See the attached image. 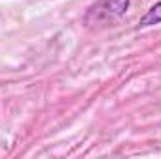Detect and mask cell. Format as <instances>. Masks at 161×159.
<instances>
[{
	"label": "cell",
	"mask_w": 161,
	"mask_h": 159,
	"mask_svg": "<svg viewBox=\"0 0 161 159\" xmlns=\"http://www.w3.org/2000/svg\"><path fill=\"white\" fill-rule=\"evenodd\" d=\"M129 8V0H97L94 6L88 8L84 15V25L88 28H101L109 26L125 15Z\"/></svg>",
	"instance_id": "obj_1"
},
{
	"label": "cell",
	"mask_w": 161,
	"mask_h": 159,
	"mask_svg": "<svg viewBox=\"0 0 161 159\" xmlns=\"http://www.w3.org/2000/svg\"><path fill=\"white\" fill-rule=\"evenodd\" d=\"M156 25H161V0L158 4H154V6L139 19V28L156 26Z\"/></svg>",
	"instance_id": "obj_2"
}]
</instances>
